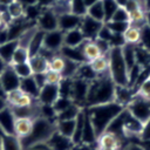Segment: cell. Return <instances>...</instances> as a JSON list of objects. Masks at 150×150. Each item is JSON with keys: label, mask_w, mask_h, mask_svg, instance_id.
Masks as SVG:
<instances>
[{"label": "cell", "mask_w": 150, "mask_h": 150, "mask_svg": "<svg viewBox=\"0 0 150 150\" xmlns=\"http://www.w3.org/2000/svg\"><path fill=\"white\" fill-rule=\"evenodd\" d=\"M66 62H64V68L61 73L62 77H68V79H73L75 75H76V71L79 69V66L81 63H77V62H74V61H70V60H67L64 59Z\"/></svg>", "instance_id": "39"}, {"label": "cell", "mask_w": 150, "mask_h": 150, "mask_svg": "<svg viewBox=\"0 0 150 150\" xmlns=\"http://www.w3.org/2000/svg\"><path fill=\"white\" fill-rule=\"evenodd\" d=\"M144 11H150V0H144Z\"/></svg>", "instance_id": "62"}, {"label": "cell", "mask_w": 150, "mask_h": 150, "mask_svg": "<svg viewBox=\"0 0 150 150\" xmlns=\"http://www.w3.org/2000/svg\"><path fill=\"white\" fill-rule=\"evenodd\" d=\"M75 120H61V121H56L55 122L56 131L60 132L61 135L66 136V137H69L71 139V136H73L74 130H75V124H76V121Z\"/></svg>", "instance_id": "26"}, {"label": "cell", "mask_w": 150, "mask_h": 150, "mask_svg": "<svg viewBox=\"0 0 150 150\" xmlns=\"http://www.w3.org/2000/svg\"><path fill=\"white\" fill-rule=\"evenodd\" d=\"M139 7H142L139 0H128L127 4L124 5V8H125V11L128 12V14H129L130 12H132V11H135V9H137V8H139Z\"/></svg>", "instance_id": "49"}, {"label": "cell", "mask_w": 150, "mask_h": 150, "mask_svg": "<svg viewBox=\"0 0 150 150\" xmlns=\"http://www.w3.org/2000/svg\"><path fill=\"white\" fill-rule=\"evenodd\" d=\"M124 107L116 103L115 101L103 104H96L84 108L87 116L89 117L96 136L98 137L102 132L107 130L109 124L123 111Z\"/></svg>", "instance_id": "1"}, {"label": "cell", "mask_w": 150, "mask_h": 150, "mask_svg": "<svg viewBox=\"0 0 150 150\" xmlns=\"http://www.w3.org/2000/svg\"><path fill=\"white\" fill-rule=\"evenodd\" d=\"M28 150H50V149L48 148V145L46 143H41V144H36V145L29 148Z\"/></svg>", "instance_id": "53"}, {"label": "cell", "mask_w": 150, "mask_h": 150, "mask_svg": "<svg viewBox=\"0 0 150 150\" xmlns=\"http://www.w3.org/2000/svg\"><path fill=\"white\" fill-rule=\"evenodd\" d=\"M28 63L32 68L33 74H40V73H46L48 70V60L45 59L42 55L36 54L29 57Z\"/></svg>", "instance_id": "24"}, {"label": "cell", "mask_w": 150, "mask_h": 150, "mask_svg": "<svg viewBox=\"0 0 150 150\" xmlns=\"http://www.w3.org/2000/svg\"><path fill=\"white\" fill-rule=\"evenodd\" d=\"M19 2H21L25 7L27 6H33V5H36L38 4V0H18Z\"/></svg>", "instance_id": "54"}, {"label": "cell", "mask_w": 150, "mask_h": 150, "mask_svg": "<svg viewBox=\"0 0 150 150\" xmlns=\"http://www.w3.org/2000/svg\"><path fill=\"white\" fill-rule=\"evenodd\" d=\"M111 21H121V22H129V14L124 7H118L114 13Z\"/></svg>", "instance_id": "45"}, {"label": "cell", "mask_w": 150, "mask_h": 150, "mask_svg": "<svg viewBox=\"0 0 150 150\" xmlns=\"http://www.w3.org/2000/svg\"><path fill=\"white\" fill-rule=\"evenodd\" d=\"M76 124H75V130L71 136V141L74 145L81 144V138H82V132H83V124H84V109H82L77 117H76Z\"/></svg>", "instance_id": "29"}, {"label": "cell", "mask_w": 150, "mask_h": 150, "mask_svg": "<svg viewBox=\"0 0 150 150\" xmlns=\"http://www.w3.org/2000/svg\"><path fill=\"white\" fill-rule=\"evenodd\" d=\"M81 49H82V54H83L87 62H90L91 60L102 55V53H101L98 46L96 45L95 40H86L81 45Z\"/></svg>", "instance_id": "22"}, {"label": "cell", "mask_w": 150, "mask_h": 150, "mask_svg": "<svg viewBox=\"0 0 150 150\" xmlns=\"http://www.w3.org/2000/svg\"><path fill=\"white\" fill-rule=\"evenodd\" d=\"M9 41V35H8V29L7 26L0 29V45H4Z\"/></svg>", "instance_id": "51"}, {"label": "cell", "mask_w": 150, "mask_h": 150, "mask_svg": "<svg viewBox=\"0 0 150 150\" xmlns=\"http://www.w3.org/2000/svg\"><path fill=\"white\" fill-rule=\"evenodd\" d=\"M135 93L132 91V89L130 87L127 86H116L115 84V94H114V101L121 105H123L124 108L131 102V100L134 98Z\"/></svg>", "instance_id": "18"}, {"label": "cell", "mask_w": 150, "mask_h": 150, "mask_svg": "<svg viewBox=\"0 0 150 150\" xmlns=\"http://www.w3.org/2000/svg\"><path fill=\"white\" fill-rule=\"evenodd\" d=\"M115 1H116V4L118 5V7H124V5L127 4L128 0H115Z\"/></svg>", "instance_id": "61"}, {"label": "cell", "mask_w": 150, "mask_h": 150, "mask_svg": "<svg viewBox=\"0 0 150 150\" xmlns=\"http://www.w3.org/2000/svg\"><path fill=\"white\" fill-rule=\"evenodd\" d=\"M57 18H59V15L50 7L43 8L40 16L36 20V27L43 32H50V30L59 29Z\"/></svg>", "instance_id": "8"}, {"label": "cell", "mask_w": 150, "mask_h": 150, "mask_svg": "<svg viewBox=\"0 0 150 150\" xmlns=\"http://www.w3.org/2000/svg\"><path fill=\"white\" fill-rule=\"evenodd\" d=\"M114 94H115V83L112 82L109 75V71L104 74H100L89 82L86 108L90 105L112 102Z\"/></svg>", "instance_id": "2"}, {"label": "cell", "mask_w": 150, "mask_h": 150, "mask_svg": "<svg viewBox=\"0 0 150 150\" xmlns=\"http://www.w3.org/2000/svg\"><path fill=\"white\" fill-rule=\"evenodd\" d=\"M46 144L50 150H73L75 146L73 141L69 137L61 135L56 130L53 132V135L46 142Z\"/></svg>", "instance_id": "14"}, {"label": "cell", "mask_w": 150, "mask_h": 150, "mask_svg": "<svg viewBox=\"0 0 150 150\" xmlns=\"http://www.w3.org/2000/svg\"><path fill=\"white\" fill-rule=\"evenodd\" d=\"M83 1H84L86 6H87V8H88V7L93 6L94 4H96V2H98V1H101V0H83Z\"/></svg>", "instance_id": "56"}, {"label": "cell", "mask_w": 150, "mask_h": 150, "mask_svg": "<svg viewBox=\"0 0 150 150\" xmlns=\"http://www.w3.org/2000/svg\"><path fill=\"white\" fill-rule=\"evenodd\" d=\"M102 6L104 11V23L110 21L114 13L118 8V5L116 4L115 0H102Z\"/></svg>", "instance_id": "37"}, {"label": "cell", "mask_w": 150, "mask_h": 150, "mask_svg": "<svg viewBox=\"0 0 150 150\" xmlns=\"http://www.w3.org/2000/svg\"><path fill=\"white\" fill-rule=\"evenodd\" d=\"M1 150H22L20 139L14 135L1 134Z\"/></svg>", "instance_id": "28"}, {"label": "cell", "mask_w": 150, "mask_h": 150, "mask_svg": "<svg viewBox=\"0 0 150 150\" xmlns=\"http://www.w3.org/2000/svg\"><path fill=\"white\" fill-rule=\"evenodd\" d=\"M86 41L84 35L80 28H75L63 33V46L67 47H79Z\"/></svg>", "instance_id": "20"}, {"label": "cell", "mask_w": 150, "mask_h": 150, "mask_svg": "<svg viewBox=\"0 0 150 150\" xmlns=\"http://www.w3.org/2000/svg\"><path fill=\"white\" fill-rule=\"evenodd\" d=\"M23 14H25V6L21 2H19L18 0H14L13 2H11L7 6V15H8L9 20L22 18Z\"/></svg>", "instance_id": "33"}, {"label": "cell", "mask_w": 150, "mask_h": 150, "mask_svg": "<svg viewBox=\"0 0 150 150\" xmlns=\"http://www.w3.org/2000/svg\"><path fill=\"white\" fill-rule=\"evenodd\" d=\"M91 69L97 74H104L108 71V68H109V63H108V54L107 55H101L94 60H91L89 62Z\"/></svg>", "instance_id": "30"}, {"label": "cell", "mask_w": 150, "mask_h": 150, "mask_svg": "<svg viewBox=\"0 0 150 150\" xmlns=\"http://www.w3.org/2000/svg\"><path fill=\"white\" fill-rule=\"evenodd\" d=\"M6 107H7V102H6V100L2 98V97H0V111H1L2 109H5Z\"/></svg>", "instance_id": "58"}, {"label": "cell", "mask_w": 150, "mask_h": 150, "mask_svg": "<svg viewBox=\"0 0 150 150\" xmlns=\"http://www.w3.org/2000/svg\"><path fill=\"white\" fill-rule=\"evenodd\" d=\"M149 53H150V27L145 26L142 28L141 34V42H139Z\"/></svg>", "instance_id": "47"}, {"label": "cell", "mask_w": 150, "mask_h": 150, "mask_svg": "<svg viewBox=\"0 0 150 150\" xmlns=\"http://www.w3.org/2000/svg\"><path fill=\"white\" fill-rule=\"evenodd\" d=\"M107 27L115 34H123L128 27H129V22H121V21H108L105 22Z\"/></svg>", "instance_id": "43"}, {"label": "cell", "mask_w": 150, "mask_h": 150, "mask_svg": "<svg viewBox=\"0 0 150 150\" xmlns=\"http://www.w3.org/2000/svg\"><path fill=\"white\" fill-rule=\"evenodd\" d=\"M81 20H82V16H79V15H75L70 12H67V13H63V14L59 15L57 27L61 32L64 33V32L79 28L80 23H81Z\"/></svg>", "instance_id": "15"}, {"label": "cell", "mask_w": 150, "mask_h": 150, "mask_svg": "<svg viewBox=\"0 0 150 150\" xmlns=\"http://www.w3.org/2000/svg\"><path fill=\"white\" fill-rule=\"evenodd\" d=\"M23 93L28 94L29 96L34 97V98H38V95H39V91H40V88L39 86L36 84L33 75L32 76H28V77H25V79H20V87H19Z\"/></svg>", "instance_id": "23"}, {"label": "cell", "mask_w": 150, "mask_h": 150, "mask_svg": "<svg viewBox=\"0 0 150 150\" xmlns=\"http://www.w3.org/2000/svg\"><path fill=\"white\" fill-rule=\"evenodd\" d=\"M135 95L141 97V98H143V100L150 101V77H148L145 81H143L139 84V87L137 88Z\"/></svg>", "instance_id": "42"}, {"label": "cell", "mask_w": 150, "mask_h": 150, "mask_svg": "<svg viewBox=\"0 0 150 150\" xmlns=\"http://www.w3.org/2000/svg\"><path fill=\"white\" fill-rule=\"evenodd\" d=\"M45 33L43 30L36 28L29 45H28V52H29V55L33 56V55H36L39 54V52L41 50V48L43 47V38H45Z\"/></svg>", "instance_id": "25"}, {"label": "cell", "mask_w": 150, "mask_h": 150, "mask_svg": "<svg viewBox=\"0 0 150 150\" xmlns=\"http://www.w3.org/2000/svg\"><path fill=\"white\" fill-rule=\"evenodd\" d=\"M59 54L67 59V60H70V61H74V62H77V63H84L87 62L83 54H82V49H81V46L79 47H67V46H62L61 49L59 50Z\"/></svg>", "instance_id": "19"}, {"label": "cell", "mask_w": 150, "mask_h": 150, "mask_svg": "<svg viewBox=\"0 0 150 150\" xmlns=\"http://www.w3.org/2000/svg\"><path fill=\"white\" fill-rule=\"evenodd\" d=\"M97 136L96 132L94 130V127L89 120V117L87 116L86 111H84V124H83V132H82V138H81V144H86V145H93L96 143Z\"/></svg>", "instance_id": "21"}, {"label": "cell", "mask_w": 150, "mask_h": 150, "mask_svg": "<svg viewBox=\"0 0 150 150\" xmlns=\"http://www.w3.org/2000/svg\"><path fill=\"white\" fill-rule=\"evenodd\" d=\"M33 77L36 82V84L39 86V88H42L46 84V77H45V73H40V74H33Z\"/></svg>", "instance_id": "50"}, {"label": "cell", "mask_w": 150, "mask_h": 150, "mask_svg": "<svg viewBox=\"0 0 150 150\" xmlns=\"http://www.w3.org/2000/svg\"><path fill=\"white\" fill-rule=\"evenodd\" d=\"M18 46H19L18 40H9L8 42H6V43H4V45H0V57H1L7 64L11 63L13 53H14V50L16 49Z\"/></svg>", "instance_id": "27"}, {"label": "cell", "mask_w": 150, "mask_h": 150, "mask_svg": "<svg viewBox=\"0 0 150 150\" xmlns=\"http://www.w3.org/2000/svg\"><path fill=\"white\" fill-rule=\"evenodd\" d=\"M103 25H104V22L97 21V20H95V19H93L86 14L84 16H82V20H81L79 28L82 32V34L84 35L86 40H95Z\"/></svg>", "instance_id": "9"}, {"label": "cell", "mask_w": 150, "mask_h": 150, "mask_svg": "<svg viewBox=\"0 0 150 150\" xmlns=\"http://www.w3.org/2000/svg\"><path fill=\"white\" fill-rule=\"evenodd\" d=\"M139 138L144 142V141H150V118L143 124L141 134H139Z\"/></svg>", "instance_id": "48"}, {"label": "cell", "mask_w": 150, "mask_h": 150, "mask_svg": "<svg viewBox=\"0 0 150 150\" xmlns=\"http://www.w3.org/2000/svg\"><path fill=\"white\" fill-rule=\"evenodd\" d=\"M7 105L11 108H23V107H30L33 105L38 100L29 96L28 94L23 93L20 88L19 89H14L11 90L8 93H6V97H5Z\"/></svg>", "instance_id": "7"}, {"label": "cell", "mask_w": 150, "mask_h": 150, "mask_svg": "<svg viewBox=\"0 0 150 150\" xmlns=\"http://www.w3.org/2000/svg\"><path fill=\"white\" fill-rule=\"evenodd\" d=\"M125 108L142 124H144L150 118V101L143 100L135 95L131 102Z\"/></svg>", "instance_id": "5"}, {"label": "cell", "mask_w": 150, "mask_h": 150, "mask_svg": "<svg viewBox=\"0 0 150 150\" xmlns=\"http://www.w3.org/2000/svg\"><path fill=\"white\" fill-rule=\"evenodd\" d=\"M0 81H1L6 93L14 90V89H19V87H20V77L16 75V73L14 71V69L11 64H7V67L0 75Z\"/></svg>", "instance_id": "12"}, {"label": "cell", "mask_w": 150, "mask_h": 150, "mask_svg": "<svg viewBox=\"0 0 150 150\" xmlns=\"http://www.w3.org/2000/svg\"><path fill=\"white\" fill-rule=\"evenodd\" d=\"M141 34H142V29L129 26L128 29L123 33V38L125 43L129 45H137L141 42Z\"/></svg>", "instance_id": "32"}, {"label": "cell", "mask_w": 150, "mask_h": 150, "mask_svg": "<svg viewBox=\"0 0 150 150\" xmlns=\"http://www.w3.org/2000/svg\"><path fill=\"white\" fill-rule=\"evenodd\" d=\"M6 67H7V63H6V62L0 57V75L2 74V71L5 70V68H6Z\"/></svg>", "instance_id": "57"}, {"label": "cell", "mask_w": 150, "mask_h": 150, "mask_svg": "<svg viewBox=\"0 0 150 150\" xmlns=\"http://www.w3.org/2000/svg\"><path fill=\"white\" fill-rule=\"evenodd\" d=\"M14 69V71L16 73V75L20 77V79H25V77H28V76H32L33 75V71H32V68L29 66L28 62H23V63H16V64H11Z\"/></svg>", "instance_id": "41"}, {"label": "cell", "mask_w": 150, "mask_h": 150, "mask_svg": "<svg viewBox=\"0 0 150 150\" xmlns=\"http://www.w3.org/2000/svg\"><path fill=\"white\" fill-rule=\"evenodd\" d=\"M0 97H2V98L6 97V91H5V89H4V86H2V83H1V81H0Z\"/></svg>", "instance_id": "59"}, {"label": "cell", "mask_w": 150, "mask_h": 150, "mask_svg": "<svg viewBox=\"0 0 150 150\" xmlns=\"http://www.w3.org/2000/svg\"><path fill=\"white\" fill-rule=\"evenodd\" d=\"M55 130H56L55 122L48 121L42 117H36L34 120L33 129H32L30 134L28 136H26L25 138L20 139L22 150H28L29 148H32L36 144L46 143L50 138V136L53 135V132Z\"/></svg>", "instance_id": "3"}, {"label": "cell", "mask_w": 150, "mask_h": 150, "mask_svg": "<svg viewBox=\"0 0 150 150\" xmlns=\"http://www.w3.org/2000/svg\"><path fill=\"white\" fill-rule=\"evenodd\" d=\"M64 57H62L59 53L48 62V70H52V71H56V73H62L63 68H64Z\"/></svg>", "instance_id": "40"}, {"label": "cell", "mask_w": 150, "mask_h": 150, "mask_svg": "<svg viewBox=\"0 0 150 150\" xmlns=\"http://www.w3.org/2000/svg\"><path fill=\"white\" fill-rule=\"evenodd\" d=\"M83 108L79 107L75 103H71L68 108H66L64 110L60 111L56 114V121H61V120H75L79 115V112L82 110Z\"/></svg>", "instance_id": "31"}, {"label": "cell", "mask_w": 150, "mask_h": 150, "mask_svg": "<svg viewBox=\"0 0 150 150\" xmlns=\"http://www.w3.org/2000/svg\"><path fill=\"white\" fill-rule=\"evenodd\" d=\"M14 0H0V5H5V6H8L11 2H13Z\"/></svg>", "instance_id": "63"}, {"label": "cell", "mask_w": 150, "mask_h": 150, "mask_svg": "<svg viewBox=\"0 0 150 150\" xmlns=\"http://www.w3.org/2000/svg\"><path fill=\"white\" fill-rule=\"evenodd\" d=\"M121 143L122 139L110 132V131H104L102 132L97 139H96V150H121Z\"/></svg>", "instance_id": "10"}, {"label": "cell", "mask_w": 150, "mask_h": 150, "mask_svg": "<svg viewBox=\"0 0 150 150\" xmlns=\"http://www.w3.org/2000/svg\"><path fill=\"white\" fill-rule=\"evenodd\" d=\"M87 6L83 0H70L69 2V12L79 15V16H84L87 14Z\"/></svg>", "instance_id": "38"}, {"label": "cell", "mask_w": 150, "mask_h": 150, "mask_svg": "<svg viewBox=\"0 0 150 150\" xmlns=\"http://www.w3.org/2000/svg\"><path fill=\"white\" fill-rule=\"evenodd\" d=\"M45 77H46V83L48 84H59L62 80V75L60 73L52 70H47L45 73Z\"/></svg>", "instance_id": "46"}, {"label": "cell", "mask_w": 150, "mask_h": 150, "mask_svg": "<svg viewBox=\"0 0 150 150\" xmlns=\"http://www.w3.org/2000/svg\"><path fill=\"white\" fill-rule=\"evenodd\" d=\"M59 84H48L46 83L42 88H40L38 95V102L40 104H52L59 98Z\"/></svg>", "instance_id": "13"}, {"label": "cell", "mask_w": 150, "mask_h": 150, "mask_svg": "<svg viewBox=\"0 0 150 150\" xmlns=\"http://www.w3.org/2000/svg\"><path fill=\"white\" fill-rule=\"evenodd\" d=\"M71 103H74V102H73L70 98L59 96V98L53 103V108H54V110H55V111H56V114H57V112H60V111L64 110L66 108H68Z\"/></svg>", "instance_id": "44"}, {"label": "cell", "mask_w": 150, "mask_h": 150, "mask_svg": "<svg viewBox=\"0 0 150 150\" xmlns=\"http://www.w3.org/2000/svg\"><path fill=\"white\" fill-rule=\"evenodd\" d=\"M89 82L79 77L71 79V90H70V100L81 108H86L87 96H88Z\"/></svg>", "instance_id": "6"}, {"label": "cell", "mask_w": 150, "mask_h": 150, "mask_svg": "<svg viewBox=\"0 0 150 150\" xmlns=\"http://www.w3.org/2000/svg\"><path fill=\"white\" fill-rule=\"evenodd\" d=\"M87 15H89L90 18L104 22V11H103V6H102V0L94 4L93 6L88 7L87 9Z\"/></svg>", "instance_id": "36"}, {"label": "cell", "mask_w": 150, "mask_h": 150, "mask_svg": "<svg viewBox=\"0 0 150 150\" xmlns=\"http://www.w3.org/2000/svg\"><path fill=\"white\" fill-rule=\"evenodd\" d=\"M29 57H30V55H29L28 48L18 46L16 49L14 50V53H13V56H12V60H11V63L9 64H16V63L28 62Z\"/></svg>", "instance_id": "35"}, {"label": "cell", "mask_w": 150, "mask_h": 150, "mask_svg": "<svg viewBox=\"0 0 150 150\" xmlns=\"http://www.w3.org/2000/svg\"><path fill=\"white\" fill-rule=\"evenodd\" d=\"M125 150H144V148L142 146V145H139V144H129L127 148H125Z\"/></svg>", "instance_id": "55"}, {"label": "cell", "mask_w": 150, "mask_h": 150, "mask_svg": "<svg viewBox=\"0 0 150 150\" xmlns=\"http://www.w3.org/2000/svg\"><path fill=\"white\" fill-rule=\"evenodd\" d=\"M109 75L116 86L128 87V67L123 59L122 47H111L108 53Z\"/></svg>", "instance_id": "4"}, {"label": "cell", "mask_w": 150, "mask_h": 150, "mask_svg": "<svg viewBox=\"0 0 150 150\" xmlns=\"http://www.w3.org/2000/svg\"><path fill=\"white\" fill-rule=\"evenodd\" d=\"M8 22H9V19H8L5 14L0 13V29H1V28H4V27H6Z\"/></svg>", "instance_id": "52"}, {"label": "cell", "mask_w": 150, "mask_h": 150, "mask_svg": "<svg viewBox=\"0 0 150 150\" xmlns=\"http://www.w3.org/2000/svg\"><path fill=\"white\" fill-rule=\"evenodd\" d=\"M14 122L15 116L12 109L7 105L0 111V131L5 135H14ZM15 136V135H14Z\"/></svg>", "instance_id": "16"}, {"label": "cell", "mask_w": 150, "mask_h": 150, "mask_svg": "<svg viewBox=\"0 0 150 150\" xmlns=\"http://www.w3.org/2000/svg\"><path fill=\"white\" fill-rule=\"evenodd\" d=\"M34 118L30 117H15L14 122V135L21 139L28 136L33 129Z\"/></svg>", "instance_id": "17"}, {"label": "cell", "mask_w": 150, "mask_h": 150, "mask_svg": "<svg viewBox=\"0 0 150 150\" xmlns=\"http://www.w3.org/2000/svg\"><path fill=\"white\" fill-rule=\"evenodd\" d=\"M62 46H63V32H61L60 29H55L45 33V38H43L45 48L54 53H59Z\"/></svg>", "instance_id": "11"}, {"label": "cell", "mask_w": 150, "mask_h": 150, "mask_svg": "<svg viewBox=\"0 0 150 150\" xmlns=\"http://www.w3.org/2000/svg\"><path fill=\"white\" fill-rule=\"evenodd\" d=\"M122 54L123 59L125 61V64L128 67V70L136 63V56H135V45L125 43L122 47Z\"/></svg>", "instance_id": "34"}, {"label": "cell", "mask_w": 150, "mask_h": 150, "mask_svg": "<svg viewBox=\"0 0 150 150\" xmlns=\"http://www.w3.org/2000/svg\"><path fill=\"white\" fill-rule=\"evenodd\" d=\"M145 22H146V26L150 27V11L145 12Z\"/></svg>", "instance_id": "60"}]
</instances>
